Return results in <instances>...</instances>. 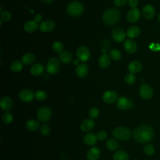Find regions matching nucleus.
<instances>
[{
	"mask_svg": "<svg viewBox=\"0 0 160 160\" xmlns=\"http://www.w3.org/2000/svg\"><path fill=\"white\" fill-rule=\"evenodd\" d=\"M132 136L135 141L139 143H148L153 139L154 132L151 126L142 125L134 130Z\"/></svg>",
	"mask_w": 160,
	"mask_h": 160,
	"instance_id": "1",
	"label": "nucleus"
},
{
	"mask_svg": "<svg viewBox=\"0 0 160 160\" xmlns=\"http://www.w3.org/2000/svg\"><path fill=\"white\" fill-rule=\"evenodd\" d=\"M121 17V12L118 9L110 8L105 11L102 16L103 22L107 25L112 26L119 21Z\"/></svg>",
	"mask_w": 160,
	"mask_h": 160,
	"instance_id": "2",
	"label": "nucleus"
},
{
	"mask_svg": "<svg viewBox=\"0 0 160 160\" xmlns=\"http://www.w3.org/2000/svg\"><path fill=\"white\" fill-rule=\"evenodd\" d=\"M112 136L119 141H126L131 136V130L124 126H119L114 129L112 132Z\"/></svg>",
	"mask_w": 160,
	"mask_h": 160,
	"instance_id": "3",
	"label": "nucleus"
},
{
	"mask_svg": "<svg viewBox=\"0 0 160 160\" xmlns=\"http://www.w3.org/2000/svg\"><path fill=\"white\" fill-rule=\"evenodd\" d=\"M84 10L83 5L79 1H72L67 6V12L69 15L72 17L81 16Z\"/></svg>",
	"mask_w": 160,
	"mask_h": 160,
	"instance_id": "4",
	"label": "nucleus"
},
{
	"mask_svg": "<svg viewBox=\"0 0 160 160\" xmlns=\"http://www.w3.org/2000/svg\"><path fill=\"white\" fill-rule=\"evenodd\" d=\"M60 69L59 61L56 58H50L46 65V71L51 74H55L58 72Z\"/></svg>",
	"mask_w": 160,
	"mask_h": 160,
	"instance_id": "5",
	"label": "nucleus"
},
{
	"mask_svg": "<svg viewBox=\"0 0 160 160\" xmlns=\"http://www.w3.org/2000/svg\"><path fill=\"white\" fill-rule=\"evenodd\" d=\"M139 93L142 99L148 100L153 96V89L149 84L144 83L140 86Z\"/></svg>",
	"mask_w": 160,
	"mask_h": 160,
	"instance_id": "6",
	"label": "nucleus"
},
{
	"mask_svg": "<svg viewBox=\"0 0 160 160\" xmlns=\"http://www.w3.org/2000/svg\"><path fill=\"white\" fill-rule=\"evenodd\" d=\"M51 114L52 112L50 108L46 106H43L38 109L37 116L39 121L45 122L50 119L51 118Z\"/></svg>",
	"mask_w": 160,
	"mask_h": 160,
	"instance_id": "7",
	"label": "nucleus"
},
{
	"mask_svg": "<svg viewBox=\"0 0 160 160\" xmlns=\"http://www.w3.org/2000/svg\"><path fill=\"white\" fill-rule=\"evenodd\" d=\"M116 106L121 110H128L133 106V102L131 99L122 96L118 99Z\"/></svg>",
	"mask_w": 160,
	"mask_h": 160,
	"instance_id": "8",
	"label": "nucleus"
},
{
	"mask_svg": "<svg viewBox=\"0 0 160 160\" xmlns=\"http://www.w3.org/2000/svg\"><path fill=\"white\" fill-rule=\"evenodd\" d=\"M76 56L80 61L84 62L88 61L91 56V52L88 48L85 46H79L76 51Z\"/></svg>",
	"mask_w": 160,
	"mask_h": 160,
	"instance_id": "9",
	"label": "nucleus"
},
{
	"mask_svg": "<svg viewBox=\"0 0 160 160\" xmlns=\"http://www.w3.org/2000/svg\"><path fill=\"white\" fill-rule=\"evenodd\" d=\"M126 34L124 29L120 27H116L112 31V38L114 41L121 42L125 40Z\"/></svg>",
	"mask_w": 160,
	"mask_h": 160,
	"instance_id": "10",
	"label": "nucleus"
},
{
	"mask_svg": "<svg viewBox=\"0 0 160 160\" xmlns=\"http://www.w3.org/2000/svg\"><path fill=\"white\" fill-rule=\"evenodd\" d=\"M141 17V12L138 8H132L129 10L126 15V20L130 23L137 22Z\"/></svg>",
	"mask_w": 160,
	"mask_h": 160,
	"instance_id": "11",
	"label": "nucleus"
},
{
	"mask_svg": "<svg viewBox=\"0 0 160 160\" xmlns=\"http://www.w3.org/2000/svg\"><path fill=\"white\" fill-rule=\"evenodd\" d=\"M19 98L22 101L24 102H29L33 100L34 94L31 90L29 89H24L19 92Z\"/></svg>",
	"mask_w": 160,
	"mask_h": 160,
	"instance_id": "12",
	"label": "nucleus"
},
{
	"mask_svg": "<svg viewBox=\"0 0 160 160\" xmlns=\"http://www.w3.org/2000/svg\"><path fill=\"white\" fill-rule=\"evenodd\" d=\"M123 46L125 51L129 54H134L138 50V45L132 39H126L124 41Z\"/></svg>",
	"mask_w": 160,
	"mask_h": 160,
	"instance_id": "13",
	"label": "nucleus"
},
{
	"mask_svg": "<svg viewBox=\"0 0 160 160\" xmlns=\"http://www.w3.org/2000/svg\"><path fill=\"white\" fill-rule=\"evenodd\" d=\"M142 15L146 19H152L156 15V9L151 4H146L142 8Z\"/></svg>",
	"mask_w": 160,
	"mask_h": 160,
	"instance_id": "14",
	"label": "nucleus"
},
{
	"mask_svg": "<svg viewBox=\"0 0 160 160\" xmlns=\"http://www.w3.org/2000/svg\"><path fill=\"white\" fill-rule=\"evenodd\" d=\"M56 27V23L52 20H46L41 22L39 26V29L41 32H48L52 31Z\"/></svg>",
	"mask_w": 160,
	"mask_h": 160,
	"instance_id": "15",
	"label": "nucleus"
},
{
	"mask_svg": "<svg viewBox=\"0 0 160 160\" xmlns=\"http://www.w3.org/2000/svg\"><path fill=\"white\" fill-rule=\"evenodd\" d=\"M102 99L106 103H114L117 99V94L114 91H106L103 93Z\"/></svg>",
	"mask_w": 160,
	"mask_h": 160,
	"instance_id": "16",
	"label": "nucleus"
},
{
	"mask_svg": "<svg viewBox=\"0 0 160 160\" xmlns=\"http://www.w3.org/2000/svg\"><path fill=\"white\" fill-rule=\"evenodd\" d=\"M128 69L130 73H138L142 69V64L139 61H132L128 64Z\"/></svg>",
	"mask_w": 160,
	"mask_h": 160,
	"instance_id": "17",
	"label": "nucleus"
},
{
	"mask_svg": "<svg viewBox=\"0 0 160 160\" xmlns=\"http://www.w3.org/2000/svg\"><path fill=\"white\" fill-rule=\"evenodd\" d=\"M0 106L4 111H8L12 107V101L8 96H4L1 99Z\"/></svg>",
	"mask_w": 160,
	"mask_h": 160,
	"instance_id": "18",
	"label": "nucleus"
},
{
	"mask_svg": "<svg viewBox=\"0 0 160 160\" xmlns=\"http://www.w3.org/2000/svg\"><path fill=\"white\" fill-rule=\"evenodd\" d=\"M88 73V67L85 63H81L76 68V74L80 78H84Z\"/></svg>",
	"mask_w": 160,
	"mask_h": 160,
	"instance_id": "19",
	"label": "nucleus"
},
{
	"mask_svg": "<svg viewBox=\"0 0 160 160\" xmlns=\"http://www.w3.org/2000/svg\"><path fill=\"white\" fill-rule=\"evenodd\" d=\"M111 57L109 55L104 53L102 54L98 59V64L100 68L102 69L107 68L111 64Z\"/></svg>",
	"mask_w": 160,
	"mask_h": 160,
	"instance_id": "20",
	"label": "nucleus"
},
{
	"mask_svg": "<svg viewBox=\"0 0 160 160\" xmlns=\"http://www.w3.org/2000/svg\"><path fill=\"white\" fill-rule=\"evenodd\" d=\"M94 125L95 122L92 119H86L81 122L80 128L83 132H89L93 129Z\"/></svg>",
	"mask_w": 160,
	"mask_h": 160,
	"instance_id": "21",
	"label": "nucleus"
},
{
	"mask_svg": "<svg viewBox=\"0 0 160 160\" xmlns=\"http://www.w3.org/2000/svg\"><path fill=\"white\" fill-rule=\"evenodd\" d=\"M39 28L38 22L34 20H29L25 22L24 24V29L28 33H32Z\"/></svg>",
	"mask_w": 160,
	"mask_h": 160,
	"instance_id": "22",
	"label": "nucleus"
},
{
	"mask_svg": "<svg viewBox=\"0 0 160 160\" xmlns=\"http://www.w3.org/2000/svg\"><path fill=\"white\" fill-rule=\"evenodd\" d=\"M141 33L140 28L138 26H132L129 27L126 31V36L130 39L138 38Z\"/></svg>",
	"mask_w": 160,
	"mask_h": 160,
	"instance_id": "23",
	"label": "nucleus"
},
{
	"mask_svg": "<svg viewBox=\"0 0 160 160\" xmlns=\"http://www.w3.org/2000/svg\"><path fill=\"white\" fill-rule=\"evenodd\" d=\"M100 150L96 147H93L88 150L86 157L88 160H98L100 156Z\"/></svg>",
	"mask_w": 160,
	"mask_h": 160,
	"instance_id": "24",
	"label": "nucleus"
},
{
	"mask_svg": "<svg viewBox=\"0 0 160 160\" xmlns=\"http://www.w3.org/2000/svg\"><path fill=\"white\" fill-rule=\"evenodd\" d=\"M44 66L41 64L36 63L31 66L30 69V72L32 76H38L44 72Z\"/></svg>",
	"mask_w": 160,
	"mask_h": 160,
	"instance_id": "25",
	"label": "nucleus"
},
{
	"mask_svg": "<svg viewBox=\"0 0 160 160\" xmlns=\"http://www.w3.org/2000/svg\"><path fill=\"white\" fill-rule=\"evenodd\" d=\"M72 59V54L67 51H63L59 54V59L64 64L69 63Z\"/></svg>",
	"mask_w": 160,
	"mask_h": 160,
	"instance_id": "26",
	"label": "nucleus"
},
{
	"mask_svg": "<svg viewBox=\"0 0 160 160\" xmlns=\"http://www.w3.org/2000/svg\"><path fill=\"white\" fill-rule=\"evenodd\" d=\"M97 136L92 132L88 133L84 136V142L88 146L94 145L97 142Z\"/></svg>",
	"mask_w": 160,
	"mask_h": 160,
	"instance_id": "27",
	"label": "nucleus"
},
{
	"mask_svg": "<svg viewBox=\"0 0 160 160\" xmlns=\"http://www.w3.org/2000/svg\"><path fill=\"white\" fill-rule=\"evenodd\" d=\"M36 59L35 55L32 52H26L22 57V62L26 65L32 64Z\"/></svg>",
	"mask_w": 160,
	"mask_h": 160,
	"instance_id": "28",
	"label": "nucleus"
},
{
	"mask_svg": "<svg viewBox=\"0 0 160 160\" xmlns=\"http://www.w3.org/2000/svg\"><path fill=\"white\" fill-rule=\"evenodd\" d=\"M26 127L30 131H36L39 128V124L36 120L29 119L26 122Z\"/></svg>",
	"mask_w": 160,
	"mask_h": 160,
	"instance_id": "29",
	"label": "nucleus"
},
{
	"mask_svg": "<svg viewBox=\"0 0 160 160\" xmlns=\"http://www.w3.org/2000/svg\"><path fill=\"white\" fill-rule=\"evenodd\" d=\"M113 159L114 160H128L129 155L124 151H122V150L117 151L114 154Z\"/></svg>",
	"mask_w": 160,
	"mask_h": 160,
	"instance_id": "30",
	"label": "nucleus"
},
{
	"mask_svg": "<svg viewBox=\"0 0 160 160\" xmlns=\"http://www.w3.org/2000/svg\"><path fill=\"white\" fill-rule=\"evenodd\" d=\"M22 63L18 60L13 61L10 65L11 70L14 72H19L22 69Z\"/></svg>",
	"mask_w": 160,
	"mask_h": 160,
	"instance_id": "31",
	"label": "nucleus"
},
{
	"mask_svg": "<svg viewBox=\"0 0 160 160\" xmlns=\"http://www.w3.org/2000/svg\"><path fill=\"white\" fill-rule=\"evenodd\" d=\"M106 145V148L109 150L112 151L116 150L118 148V142L116 141V140H115L114 139H112V138H110L108 140H107Z\"/></svg>",
	"mask_w": 160,
	"mask_h": 160,
	"instance_id": "32",
	"label": "nucleus"
},
{
	"mask_svg": "<svg viewBox=\"0 0 160 160\" xmlns=\"http://www.w3.org/2000/svg\"><path fill=\"white\" fill-rule=\"evenodd\" d=\"M109 56L114 61H119L122 58V54L121 51L117 49H112L110 51Z\"/></svg>",
	"mask_w": 160,
	"mask_h": 160,
	"instance_id": "33",
	"label": "nucleus"
},
{
	"mask_svg": "<svg viewBox=\"0 0 160 160\" xmlns=\"http://www.w3.org/2000/svg\"><path fill=\"white\" fill-rule=\"evenodd\" d=\"M136 81V76L132 73H128L124 78V81L128 85H132L135 83Z\"/></svg>",
	"mask_w": 160,
	"mask_h": 160,
	"instance_id": "34",
	"label": "nucleus"
},
{
	"mask_svg": "<svg viewBox=\"0 0 160 160\" xmlns=\"http://www.w3.org/2000/svg\"><path fill=\"white\" fill-rule=\"evenodd\" d=\"M63 44L60 41H54L52 44V49L55 52L60 53L63 51Z\"/></svg>",
	"mask_w": 160,
	"mask_h": 160,
	"instance_id": "35",
	"label": "nucleus"
},
{
	"mask_svg": "<svg viewBox=\"0 0 160 160\" xmlns=\"http://www.w3.org/2000/svg\"><path fill=\"white\" fill-rule=\"evenodd\" d=\"M13 120V116L12 114L9 111H6L2 115V121L5 124H10Z\"/></svg>",
	"mask_w": 160,
	"mask_h": 160,
	"instance_id": "36",
	"label": "nucleus"
},
{
	"mask_svg": "<svg viewBox=\"0 0 160 160\" xmlns=\"http://www.w3.org/2000/svg\"><path fill=\"white\" fill-rule=\"evenodd\" d=\"M34 98L38 101H43L47 98V93L42 90H39L34 94Z\"/></svg>",
	"mask_w": 160,
	"mask_h": 160,
	"instance_id": "37",
	"label": "nucleus"
},
{
	"mask_svg": "<svg viewBox=\"0 0 160 160\" xmlns=\"http://www.w3.org/2000/svg\"><path fill=\"white\" fill-rule=\"evenodd\" d=\"M144 152L148 156L152 155L155 152L154 147L151 144H147L144 147Z\"/></svg>",
	"mask_w": 160,
	"mask_h": 160,
	"instance_id": "38",
	"label": "nucleus"
},
{
	"mask_svg": "<svg viewBox=\"0 0 160 160\" xmlns=\"http://www.w3.org/2000/svg\"><path fill=\"white\" fill-rule=\"evenodd\" d=\"M99 114V110L96 107L92 108L89 111V116L91 118V119H96Z\"/></svg>",
	"mask_w": 160,
	"mask_h": 160,
	"instance_id": "39",
	"label": "nucleus"
},
{
	"mask_svg": "<svg viewBox=\"0 0 160 160\" xmlns=\"http://www.w3.org/2000/svg\"><path fill=\"white\" fill-rule=\"evenodd\" d=\"M1 19L4 21H8L11 19V13L8 11H4L1 12Z\"/></svg>",
	"mask_w": 160,
	"mask_h": 160,
	"instance_id": "40",
	"label": "nucleus"
},
{
	"mask_svg": "<svg viewBox=\"0 0 160 160\" xmlns=\"http://www.w3.org/2000/svg\"><path fill=\"white\" fill-rule=\"evenodd\" d=\"M40 130L43 136H48L49 134V133L51 132L49 126L46 124H42L40 128Z\"/></svg>",
	"mask_w": 160,
	"mask_h": 160,
	"instance_id": "41",
	"label": "nucleus"
},
{
	"mask_svg": "<svg viewBox=\"0 0 160 160\" xmlns=\"http://www.w3.org/2000/svg\"><path fill=\"white\" fill-rule=\"evenodd\" d=\"M96 136H97V138L98 140L102 141L107 138L108 135H107L106 132H105L104 131H101L97 134Z\"/></svg>",
	"mask_w": 160,
	"mask_h": 160,
	"instance_id": "42",
	"label": "nucleus"
},
{
	"mask_svg": "<svg viewBox=\"0 0 160 160\" xmlns=\"http://www.w3.org/2000/svg\"><path fill=\"white\" fill-rule=\"evenodd\" d=\"M128 4L129 6L132 9V8H136L139 4L138 0H128Z\"/></svg>",
	"mask_w": 160,
	"mask_h": 160,
	"instance_id": "43",
	"label": "nucleus"
},
{
	"mask_svg": "<svg viewBox=\"0 0 160 160\" xmlns=\"http://www.w3.org/2000/svg\"><path fill=\"white\" fill-rule=\"evenodd\" d=\"M127 2H128V0H114V4L116 6H122Z\"/></svg>",
	"mask_w": 160,
	"mask_h": 160,
	"instance_id": "44",
	"label": "nucleus"
},
{
	"mask_svg": "<svg viewBox=\"0 0 160 160\" xmlns=\"http://www.w3.org/2000/svg\"><path fill=\"white\" fill-rule=\"evenodd\" d=\"M42 20V16L40 14H37L34 17V21H35L36 22H39Z\"/></svg>",
	"mask_w": 160,
	"mask_h": 160,
	"instance_id": "45",
	"label": "nucleus"
},
{
	"mask_svg": "<svg viewBox=\"0 0 160 160\" xmlns=\"http://www.w3.org/2000/svg\"><path fill=\"white\" fill-rule=\"evenodd\" d=\"M79 62H80V60L78 59H75V60L73 61V64H74V65H78V66L79 64H80Z\"/></svg>",
	"mask_w": 160,
	"mask_h": 160,
	"instance_id": "46",
	"label": "nucleus"
},
{
	"mask_svg": "<svg viewBox=\"0 0 160 160\" xmlns=\"http://www.w3.org/2000/svg\"><path fill=\"white\" fill-rule=\"evenodd\" d=\"M42 2H45V3H47V4H49V3H51L54 1V0H41Z\"/></svg>",
	"mask_w": 160,
	"mask_h": 160,
	"instance_id": "47",
	"label": "nucleus"
},
{
	"mask_svg": "<svg viewBox=\"0 0 160 160\" xmlns=\"http://www.w3.org/2000/svg\"><path fill=\"white\" fill-rule=\"evenodd\" d=\"M158 21L160 22V13L158 16Z\"/></svg>",
	"mask_w": 160,
	"mask_h": 160,
	"instance_id": "48",
	"label": "nucleus"
},
{
	"mask_svg": "<svg viewBox=\"0 0 160 160\" xmlns=\"http://www.w3.org/2000/svg\"><path fill=\"white\" fill-rule=\"evenodd\" d=\"M30 12H31V13H32V14H33V13H34V10H32V9H30Z\"/></svg>",
	"mask_w": 160,
	"mask_h": 160,
	"instance_id": "49",
	"label": "nucleus"
},
{
	"mask_svg": "<svg viewBox=\"0 0 160 160\" xmlns=\"http://www.w3.org/2000/svg\"><path fill=\"white\" fill-rule=\"evenodd\" d=\"M133 160H138V159H133Z\"/></svg>",
	"mask_w": 160,
	"mask_h": 160,
	"instance_id": "50",
	"label": "nucleus"
}]
</instances>
